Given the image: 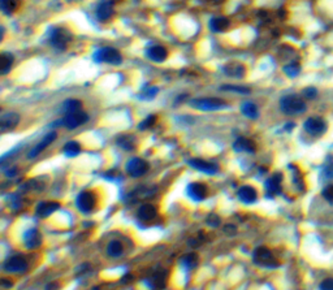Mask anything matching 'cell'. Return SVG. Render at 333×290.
Returning a JSON list of instances; mask_svg holds the SVG:
<instances>
[{"label":"cell","mask_w":333,"mask_h":290,"mask_svg":"<svg viewBox=\"0 0 333 290\" xmlns=\"http://www.w3.org/2000/svg\"><path fill=\"white\" fill-rule=\"evenodd\" d=\"M326 174L328 178H333V164L326 169Z\"/></svg>","instance_id":"42"},{"label":"cell","mask_w":333,"mask_h":290,"mask_svg":"<svg viewBox=\"0 0 333 290\" xmlns=\"http://www.w3.org/2000/svg\"><path fill=\"white\" fill-rule=\"evenodd\" d=\"M299 71H301V67L298 63H291L284 67V72L287 73L289 77H295V76L299 75Z\"/></svg>","instance_id":"34"},{"label":"cell","mask_w":333,"mask_h":290,"mask_svg":"<svg viewBox=\"0 0 333 290\" xmlns=\"http://www.w3.org/2000/svg\"><path fill=\"white\" fill-rule=\"evenodd\" d=\"M72 41L71 32L65 28H55L51 33L50 42L52 47H55L56 50L64 51L67 50V47L69 46V43Z\"/></svg>","instance_id":"2"},{"label":"cell","mask_w":333,"mask_h":290,"mask_svg":"<svg viewBox=\"0 0 333 290\" xmlns=\"http://www.w3.org/2000/svg\"><path fill=\"white\" fill-rule=\"evenodd\" d=\"M56 137H57L56 131H51V133H48L47 135H44V138L39 142L38 145H37L36 147H34V149H33L32 151L28 154L29 159H34V158H37L41 152L44 151V150H46L47 147H48V146H50L51 143L55 141V139H56Z\"/></svg>","instance_id":"14"},{"label":"cell","mask_w":333,"mask_h":290,"mask_svg":"<svg viewBox=\"0 0 333 290\" xmlns=\"http://www.w3.org/2000/svg\"><path fill=\"white\" fill-rule=\"evenodd\" d=\"M59 208H60V205L57 202H41L37 207L36 212L39 217H48Z\"/></svg>","instance_id":"18"},{"label":"cell","mask_w":333,"mask_h":290,"mask_svg":"<svg viewBox=\"0 0 333 290\" xmlns=\"http://www.w3.org/2000/svg\"><path fill=\"white\" fill-rule=\"evenodd\" d=\"M231 26V21L227 17H213L209 21V28L215 33H224Z\"/></svg>","instance_id":"23"},{"label":"cell","mask_w":333,"mask_h":290,"mask_svg":"<svg viewBox=\"0 0 333 290\" xmlns=\"http://www.w3.org/2000/svg\"><path fill=\"white\" fill-rule=\"evenodd\" d=\"M305 130L311 135H322L327 130L326 121L320 117H310L305 121Z\"/></svg>","instance_id":"8"},{"label":"cell","mask_w":333,"mask_h":290,"mask_svg":"<svg viewBox=\"0 0 333 290\" xmlns=\"http://www.w3.org/2000/svg\"><path fill=\"white\" fill-rule=\"evenodd\" d=\"M223 90H227V91H234V92H240V94H250V88L248 87H242V86H232V85H227L223 86Z\"/></svg>","instance_id":"35"},{"label":"cell","mask_w":333,"mask_h":290,"mask_svg":"<svg viewBox=\"0 0 333 290\" xmlns=\"http://www.w3.org/2000/svg\"><path fill=\"white\" fill-rule=\"evenodd\" d=\"M124 251V246L121 244L120 241H111L110 244H108V248H107V252L111 256H114V258H117V256H120Z\"/></svg>","instance_id":"29"},{"label":"cell","mask_w":333,"mask_h":290,"mask_svg":"<svg viewBox=\"0 0 333 290\" xmlns=\"http://www.w3.org/2000/svg\"><path fill=\"white\" fill-rule=\"evenodd\" d=\"M114 3L111 0H102L96 7V17L100 21H107L114 16Z\"/></svg>","instance_id":"15"},{"label":"cell","mask_w":333,"mask_h":290,"mask_svg":"<svg viewBox=\"0 0 333 290\" xmlns=\"http://www.w3.org/2000/svg\"><path fill=\"white\" fill-rule=\"evenodd\" d=\"M0 7L4 14L11 16L17 9V0H0Z\"/></svg>","instance_id":"31"},{"label":"cell","mask_w":333,"mask_h":290,"mask_svg":"<svg viewBox=\"0 0 333 290\" xmlns=\"http://www.w3.org/2000/svg\"><path fill=\"white\" fill-rule=\"evenodd\" d=\"M206 1H209V3H215V4H219V3H223L224 0H206Z\"/></svg>","instance_id":"46"},{"label":"cell","mask_w":333,"mask_h":290,"mask_svg":"<svg viewBox=\"0 0 333 290\" xmlns=\"http://www.w3.org/2000/svg\"><path fill=\"white\" fill-rule=\"evenodd\" d=\"M223 71L225 75L233 78H242L246 75V68H245V65L241 63H237V61H232V63L225 64Z\"/></svg>","instance_id":"16"},{"label":"cell","mask_w":333,"mask_h":290,"mask_svg":"<svg viewBox=\"0 0 333 290\" xmlns=\"http://www.w3.org/2000/svg\"><path fill=\"white\" fill-rule=\"evenodd\" d=\"M1 284H3L4 288H12V283H11V281H8V280H3V281H1Z\"/></svg>","instance_id":"43"},{"label":"cell","mask_w":333,"mask_h":290,"mask_svg":"<svg viewBox=\"0 0 333 290\" xmlns=\"http://www.w3.org/2000/svg\"><path fill=\"white\" fill-rule=\"evenodd\" d=\"M146 55H147V57L151 59L153 61H156V63H163V61L166 59V56H168V51L162 46H153L146 51Z\"/></svg>","instance_id":"20"},{"label":"cell","mask_w":333,"mask_h":290,"mask_svg":"<svg viewBox=\"0 0 333 290\" xmlns=\"http://www.w3.org/2000/svg\"><path fill=\"white\" fill-rule=\"evenodd\" d=\"M149 168V163L146 160L141 159V158H133L126 164V172L131 177H142L143 174L147 173Z\"/></svg>","instance_id":"7"},{"label":"cell","mask_w":333,"mask_h":290,"mask_svg":"<svg viewBox=\"0 0 333 290\" xmlns=\"http://www.w3.org/2000/svg\"><path fill=\"white\" fill-rule=\"evenodd\" d=\"M256 190L252 186H249V185H246V186H242V188H240V190H238V198H240V201H242L244 203H246V205H250V203H254L256 201Z\"/></svg>","instance_id":"19"},{"label":"cell","mask_w":333,"mask_h":290,"mask_svg":"<svg viewBox=\"0 0 333 290\" xmlns=\"http://www.w3.org/2000/svg\"><path fill=\"white\" fill-rule=\"evenodd\" d=\"M117 145L124 150H133L134 147V139L130 135H123L117 139Z\"/></svg>","instance_id":"33"},{"label":"cell","mask_w":333,"mask_h":290,"mask_svg":"<svg viewBox=\"0 0 333 290\" xmlns=\"http://www.w3.org/2000/svg\"><path fill=\"white\" fill-rule=\"evenodd\" d=\"M192 106L201 111H220L227 108L228 103L219 98H201L193 100Z\"/></svg>","instance_id":"4"},{"label":"cell","mask_w":333,"mask_h":290,"mask_svg":"<svg viewBox=\"0 0 333 290\" xmlns=\"http://www.w3.org/2000/svg\"><path fill=\"white\" fill-rule=\"evenodd\" d=\"M280 108L287 115H299L306 111V103L297 95H287L280 100Z\"/></svg>","instance_id":"1"},{"label":"cell","mask_w":333,"mask_h":290,"mask_svg":"<svg viewBox=\"0 0 333 290\" xmlns=\"http://www.w3.org/2000/svg\"><path fill=\"white\" fill-rule=\"evenodd\" d=\"M252 260L259 267H266V268H275V267L279 265V262L273 256L272 252L269 251L267 248H264V246L255 249V251L252 254Z\"/></svg>","instance_id":"3"},{"label":"cell","mask_w":333,"mask_h":290,"mask_svg":"<svg viewBox=\"0 0 333 290\" xmlns=\"http://www.w3.org/2000/svg\"><path fill=\"white\" fill-rule=\"evenodd\" d=\"M82 107V103L77 99H68L67 102H64L63 107H61V111L64 112V115L72 114V112H76V111H80Z\"/></svg>","instance_id":"28"},{"label":"cell","mask_w":333,"mask_h":290,"mask_svg":"<svg viewBox=\"0 0 333 290\" xmlns=\"http://www.w3.org/2000/svg\"><path fill=\"white\" fill-rule=\"evenodd\" d=\"M281 180H283V177H281L280 173L273 174L272 177H269L266 182L267 191L271 193V194H279L281 190Z\"/></svg>","instance_id":"25"},{"label":"cell","mask_w":333,"mask_h":290,"mask_svg":"<svg viewBox=\"0 0 333 290\" xmlns=\"http://www.w3.org/2000/svg\"><path fill=\"white\" fill-rule=\"evenodd\" d=\"M186 194L195 201V202H201L203 199H206L207 194H208V190L206 188L203 184H198V182H193L188 186L186 189Z\"/></svg>","instance_id":"13"},{"label":"cell","mask_w":333,"mask_h":290,"mask_svg":"<svg viewBox=\"0 0 333 290\" xmlns=\"http://www.w3.org/2000/svg\"><path fill=\"white\" fill-rule=\"evenodd\" d=\"M155 123H156V116L151 115V116H149L147 119H145V120L142 121L141 125H139V129H142V130H145V129H149V127L153 126Z\"/></svg>","instance_id":"36"},{"label":"cell","mask_w":333,"mask_h":290,"mask_svg":"<svg viewBox=\"0 0 333 290\" xmlns=\"http://www.w3.org/2000/svg\"><path fill=\"white\" fill-rule=\"evenodd\" d=\"M18 123H20V116L16 112H8V114H4L0 119V130L3 133H7V131L13 130L14 127L17 126Z\"/></svg>","instance_id":"12"},{"label":"cell","mask_w":333,"mask_h":290,"mask_svg":"<svg viewBox=\"0 0 333 290\" xmlns=\"http://www.w3.org/2000/svg\"><path fill=\"white\" fill-rule=\"evenodd\" d=\"M220 223H221V220H220V217L216 215V213H211V215H208V217H207V224L211 225V227L213 228L219 227Z\"/></svg>","instance_id":"37"},{"label":"cell","mask_w":333,"mask_h":290,"mask_svg":"<svg viewBox=\"0 0 333 290\" xmlns=\"http://www.w3.org/2000/svg\"><path fill=\"white\" fill-rule=\"evenodd\" d=\"M303 95H305L307 99H314V98L318 95V91H316L314 87H307L303 90Z\"/></svg>","instance_id":"39"},{"label":"cell","mask_w":333,"mask_h":290,"mask_svg":"<svg viewBox=\"0 0 333 290\" xmlns=\"http://www.w3.org/2000/svg\"><path fill=\"white\" fill-rule=\"evenodd\" d=\"M12 65H13V55L8 52L1 53V63H0V72H1V75H7L8 72L11 71Z\"/></svg>","instance_id":"26"},{"label":"cell","mask_w":333,"mask_h":290,"mask_svg":"<svg viewBox=\"0 0 333 290\" xmlns=\"http://www.w3.org/2000/svg\"><path fill=\"white\" fill-rule=\"evenodd\" d=\"M4 271L9 273H20L26 271L28 268V262L22 256H12L5 260L3 265Z\"/></svg>","instance_id":"9"},{"label":"cell","mask_w":333,"mask_h":290,"mask_svg":"<svg viewBox=\"0 0 333 290\" xmlns=\"http://www.w3.org/2000/svg\"><path fill=\"white\" fill-rule=\"evenodd\" d=\"M16 170H17V168H12V169H8V172L5 174H7V176H14V174H16Z\"/></svg>","instance_id":"44"},{"label":"cell","mask_w":333,"mask_h":290,"mask_svg":"<svg viewBox=\"0 0 333 290\" xmlns=\"http://www.w3.org/2000/svg\"><path fill=\"white\" fill-rule=\"evenodd\" d=\"M156 94H158V87H150L146 90L145 95L142 96V98H145V99H153Z\"/></svg>","instance_id":"40"},{"label":"cell","mask_w":333,"mask_h":290,"mask_svg":"<svg viewBox=\"0 0 333 290\" xmlns=\"http://www.w3.org/2000/svg\"><path fill=\"white\" fill-rule=\"evenodd\" d=\"M147 285L154 290L163 289L164 285H166V273L163 271H160V272H155L154 275H151L147 279Z\"/></svg>","instance_id":"22"},{"label":"cell","mask_w":333,"mask_h":290,"mask_svg":"<svg viewBox=\"0 0 333 290\" xmlns=\"http://www.w3.org/2000/svg\"><path fill=\"white\" fill-rule=\"evenodd\" d=\"M233 149L237 152H255L256 146L254 143V141L249 138H245V137H240L237 141L234 142Z\"/></svg>","instance_id":"21"},{"label":"cell","mask_w":333,"mask_h":290,"mask_svg":"<svg viewBox=\"0 0 333 290\" xmlns=\"http://www.w3.org/2000/svg\"><path fill=\"white\" fill-rule=\"evenodd\" d=\"M241 111H242V114H244L246 117H249V119H256V117L259 116L258 107H256L255 104L251 102L244 103L241 107Z\"/></svg>","instance_id":"27"},{"label":"cell","mask_w":333,"mask_h":290,"mask_svg":"<svg viewBox=\"0 0 333 290\" xmlns=\"http://www.w3.org/2000/svg\"><path fill=\"white\" fill-rule=\"evenodd\" d=\"M24 242L28 249H38L42 244V237L37 229H29L25 234H24Z\"/></svg>","instance_id":"17"},{"label":"cell","mask_w":333,"mask_h":290,"mask_svg":"<svg viewBox=\"0 0 333 290\" xmlns=\"http://www.w3.org/2000/svg\"><path fill=\"white\" fill-rule=\"evenodd\" d=\"M225 232H232V233H234V232H236V228L228 225V227H225Z\"/></svg>","instance_id":"45"},{"label":"cell","mask_w":333,"mask_h":290,"mask_svg":"<svg viewBox=\"0 0 333 290\" xmlns=\"http://www.w3.org/2000/svg\"><path fill=\"white\" fill-rule=\"evenodd\" d=\"M89 120V116L86 112H83L82 110L76 111V112H72V114L65 115L64 119L61 120V125H64L68 129H76V127L81 126L85 123H87Z\"/></svg>","instance_id":"6"},{"label":"cell","mask_w":333,"mask_h":290,"mask_svg":"<svg viewBox=\"0 0 333 290\" xmlns=\"http://www.w3.org/2000/svg\"><path fill=\"white\" fill-rule=\"evenodd\" d=\"M189 166H193L194 169H198L206 174H215L219 170L217 164L212 163V162H207L203 159H190L188 162Z\"/></svg>","instance_id":"10"},{"label":"cell","mask_w":333,"mask_h":290,"mask_svg":"<svg viewBox=\"0 0 333 290\" xmlns=\"http://www.w3.org/2000/svg\"><path fill=\"white\" fill-rule=\"evenodd\" d=\"M137 215L142 221H151L156 217V208L151 205H143L139 207Z\"/></svg>","instance_id":"24"},{"label":"cell","mask_w":333,"mask_h":290,"mask_svg":"<svg viewBox=\"0 0 333 290\" xmlns=\"http://www.w3.org/2000/svg\"><path fill=\"white\" fill-rule=\"evenodd\" d=\"M320 290H333V279H326L320 284Z\"/></svg>","instance_id":"41"},{"label":"cell","mask_w":333,"mask_h":290,"mask_svg":"<svg viewBox=\"0 0 333 290\" xmlns=\"http://www.w3.org/2000/svg\"><path fill=\"white\" fill-rule=\"evenodd\" d=\"M94 60L98 63H107L111 65H119L123 61L121 53L112 47H104L102 50L96 51L94 55Z\"/></svg>","instance_id":"5"},{"label":"cell","mask_w":333,"mask_h":290,"mask_svg":"<svg viewBox=\"0 0 333 290\" xmlns=\"http://www.w3.org/2000/svg\"><path fill=\"white\" fill-rule=\"evenodd\" d=\"M323 195H324V198H326L327 201L333 202V185L327 186V188L323 190Z\"/></svg>","instance_id":"38"},{"label":"cell","mask_w":333,"mask_h":290,"mask_svg":"<svg viewBox=\"0 0 333 290\" xmlns=\"http://www.w3.org/2000/svg\"><path fill=\"white\" fill-rule=\"evenodd\" d=\"M94 206H95V198H94V195L91 193H89V191H82L81 194L78 195L77 207L80 208L81 212H91Z\"/></svg>","instance_id":"11"},{"label":"cell","mask_w":333,"mask_h":290,"mask_svg":"<svg viewBox=\"0 0 333 290\" xmlns=\"http://www.w3.org/2000/svg\"><path fill=\"white\" fill-rule=\"evenodd\" d=\"M63 152L67 156H69V158H75V156H77L81 152V146L76 141L68 142L67 145L64 146V149H63Z\"/></svg>","instance_id":"30"},{"label":"cell","mask_w":333,"mask_h":290,"mask_svg":"<svg viewBox=\"0 0 333 290\" xmlns=\"http://www.w3.org/2000/svg\"><path fill=\"white\" fill-rule=\"evenodd\" d=\"M198 262L199 259L195 254H186L184 258H182V265L188 269L195 268V267L198 265Z\"/></svg>","instance_id":"32"}]
</instances>
